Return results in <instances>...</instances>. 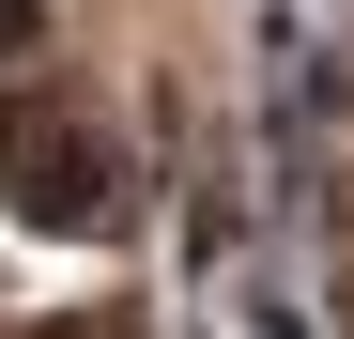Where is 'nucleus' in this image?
<instances>
[{"label":"nucleus","mask_w":354,"mask_h":339,"mask_svg":"<svg viewBox=\"0 0 354 339\" xmlns=\"http://www.w3.org/2000/svg\"><path fill=\"white\" fill-rule=\"evenodd\" d=\"M31 31H46V0H0V46H31Z\"/></svg>","instance_id":"nucleus-1"}]
</instances>
